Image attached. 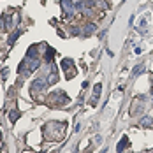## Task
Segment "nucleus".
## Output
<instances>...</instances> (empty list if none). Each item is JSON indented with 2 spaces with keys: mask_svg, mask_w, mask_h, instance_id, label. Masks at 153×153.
Instances as JSON below:
<instances>
[{
  "mask_svg": "<svg viewBox=\"0 0 153 153\" xmlns=\"http://www.w3.org/2000/svg\"><path fill=\"white\" fill-rule=\"evenodd\" d=\"M72 65H74V62L71 60V58H65V60L62 62V69L65 71V76L67 77H72L74 74H76V71H74Z\"/></svg>",
  "mask_w": 153,
  "mask_h": 153,
  "instance_id": "f257e3e1",
  "label": "nucleus"
},
{
  "mask_svg": "<svg viewBox=\"0 0 153 153\" xmlns=\"http://www.w3.org/2000/svg\"><path fill=\"white\" fill-rule=\"evenodd\" d=\"M62 7H63V13H65V16H71L74 14V4H72V0H62Z\"/></svg>",
  "mask_w": 153,
  "mask_h": 153,
  "instance_id": "f03ea898",
  "label": "nucleus"
},
{
  "mask_svg": "<svg viewBox=\"0 0 153 153\" xmlns=\"http://www.w3.org/2000/svg\"><path fill=\"white\" fill-rule=\"evenodd\" d=\"M56 81H58V71H56L55 63H51V69H49V74H48V83L53 85V83H56Z\"/></svg>",
  "mask_w": 153,
  "mask_h": 153,
  "instance_id": "7ed1b4c3",
  "label": "nucleus"
},
{
  "mask_svg": "<svg viewBox=\"0 0 153 153\" xmlns=\"http://www.w3.org/2000/svg\"><path fill=\"white\" fill-rule=\"evenodd\" d=\"M9 118H11V122H16V120L19 118V111H18V109L11 111V113H9Z\"/></svg>",
  "mask_w": 153,
  "mask_h": 153,
  "instance_id": "20e7f679",
  "label": "nucleus"
},
{
  "mask_svg": "<svg viewBox=\"0 0 153 153\" xmlns=\"http://www.w3.org/2000/svg\"><path fill=\"white\" fill-rule=\"evenodd\" d=\"M127 144H128V141H127V137H123L118 144V152H123V146H127Z\"/></svg>",
  "mask_w": 153,
  "mask_h": 153,
  "instance_id": "39448f33",
  "label": "nucleus"
},
{
  "mask_svg": "<svg viewBox=\"0 0 153 153\" xmlns=\"http://www.w3.org/2000/svg\"><path fill=\"white\" fill-rule=\"evenodd\" d=\"M53 55H55V51H53L51 48H48V53H46V62H51V58H53Z\"/></svg>",
  "mask_w": 153,
  "mask_h": 153,
  "instance_id": "423d86ee",
  "label": "nucleus"
},
{
  "mask_svg": "<svg viewBox=\"0 0 153 153\" xmlns=\"http://www.w3.org/2000/svg\"><path fill=\"white\" fill-rule=\"evenodd\" d=\"M141 123H143L144 127H152V125H153V123H152V120H150V118H143V120H141Z\"/></svg>",
  "mask_w": 153,
  "mask_h": 153,
  "instance_id": "0eeeda50",
  "label": "nucleus"
},
{
  "mask_svg": "<svg viewBox=\"0 0 153 153\" xmlns=\"http://www.w3.org/2000/svg\"><path fill=\"white\" fill-rule=\"evenodd\" d=\"M100 90H102V86H100V85H97V86H95V90H93V92H95V97H97V99H99V95H100Z\"/></svg>",
  "mask_w": 153,
  "mask_h": 153,
  "instance_id": "6e6552de",
  "label": "nucleus"
},
{
  "mask_svg": "<svg viewBox=\"0 0 153 153\" xmlns=\"http://www.w3.org/2000/svg\"><path fill=\"white\" fill-rule=\"evenodd\" d=\"M143 71H144V67H143V65H141V67H137V69L134 71V76H137V74H141Z\"/></svg>",
  "mask_w": 153,
  "mask_h": 153,
  "instance_id": "1a4fd4ad",
  "label": "nucleus"
}]
</instances>
